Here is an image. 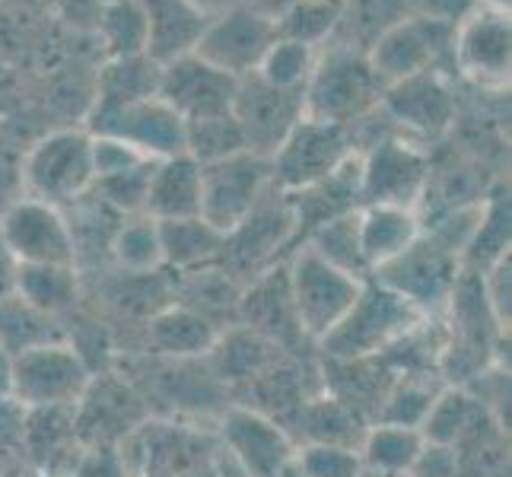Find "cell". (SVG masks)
Masks as SVG:
<instances>
[{
    "mask_svg": "<svg viewBox=\"0 0 512 477\" xmlns=\"http://www.w3.org/2000/svg\"><path fill=\"white\" fill-rule=\"evenodd\" d=\"M420 322L423 315L414 306H408L398 293L385 290L369 277L360 296L347 309V315L315 347L325 353V360L382 357L385 350H392Z\"/></svg>",
    "mask_w": 512,
    "mask_h": 477,
    "instance_id": "cell-1",
    "label": "cell"
},
{
    "mask_svg": "<svg viewBox=\"0 0 512 477\" xmlns=\"http://www.w3.org/2000/svg\"><path fill=\"white\" fill-rule=\"evenodd\" d=\"M385 83L369 67V58L360 51H331L312 67L303 86V118L328 121V125H353L369 109L382 102Z\"/></svg>",
    "mask_w": 512,
    "mask_h": 477,
    "instance_id": "cell-2",
    "label": "cell"
},
{
    "mask_svg": "<svg viewBox=\"0 0 512 477\" xmlns=\"http://www.w3.org/2000/svg\"><path fill=\"white\" fill-rule=\"evenodd\" d=\"M96 373L67 341L29 347L13 357L10 398L23 408H74Z\"/></svg>",
    "mask_w": 512,
    "mask_h": 477,
    "instance_id": "cell-3",
    "label": "cell"
},
{
    "mask_svg": "<svg viewBox=\"0 0 512 477\" xmlns=\"http://www.w3.org/2000/svg\"><path fill=\"white\" fill-rule=\"evenodd\" d=\"M23 185L29 198L51 207L80 201L93 191V137L83 131H58L39 140L23 163Z\"/></svg>",
    "mask_w": 512,
    "mask_h": 477,
    "instance_id": "cell-4",
    "label": "cell"
},
{
    "mask_svg": "<svg viewBox=\"0 0 512 477\" xmlns=\"http://www.w3.org/2000/svg\"><path fill=\"white\" fill-rule=\"evenodd\" d=\"M293 236H296V223H293L290 198H287V191H280L271 182L268 191L258 198V204L249 210V217L226 233L217 264L233 280L245 277V284H249L252 277H258L261 271H268L271 264H277L280 249H284Z\"/></svg>",
    "mask_w": 512,
    "mask_h": 477,
    "instance_id": "cell-5",
    "label": "cell"
},
{
    "mask_svg": "<svg viewBox=\"0 0 512 477\" xmlns=\"http://www.w3.org/2000/svg\"><path fill=\"white\" fill-rule=\"evenodd\" d=\"M287 277H290V296L296 306V318H299V325H303V334L312 341V347L341 322L366 284V280H357L338 268H331V264L315 255L309 245H303V249L287 261Z\"/></svg>",
    "mask_w": 512,
    "mask_h": 477,
    "instance_id": "cell-6",
    "label": "cell"
},
{
    "mask_svg": "<svg viewBox=\"0 0 512 477\" xmlns=\"http://www.w3.org/2000/svg\"><path fill=\"white\" fill-rule=\"evenodd\" d=\"M458 274H462V258L420 233V239L411 242L401 255L379 264L373 280L398 293L423 318H430L433 312L446 309Z\"/></svg>",
    "mask_w": 512,
    "mask_h": 477,
    "instance_id": "cell-7",
    "label": "cell"
},
{
    "mask_svg": "<svg viewBox=\"0 0 512 477\" xmlns=\"http://www.w3.org/2000/svg\"><path fill=\"white\" fill-rule=\"evenodd\" d=\"M74 423L86 452L118 449L140 423H147V398L128 379L96 373L74 404Z\"/></svg>",
    "mask_w": 512,
    "mask_h": 477,
    "instance_id": "cell-8",
    "label": "cell"
},
{
    "mask_svg": "<svg viewBox=\"0 0 512 477\" xmlns=\"http://www.w3.org/2000/svg\"><path fill=\"white\" fill-rule=\"evenodd\" d=\"M353 156L350 125H328V121L303 118L271 153V182L280 191L309 188L331 175L344 159Z\"/></svg>",
    "mask_w": 512,
    "mask_h": 477,
    "instance_id": "cell-9",
    "label": "cell"
},
{
    "mask_svg": "<svg viewBox=\"0 0 512 477\" xmlns=\"http://www.w3.org/2000/svg\"><path fill=\"white\" fill-rule=\"evenodd\" d=\"M271 185V159L252 150L220 163L201 166V210L198 217L226 236L236 229Z\"/></svg>",
    "mask_w": 512,
    "mask_h": 477,
    "instance_id": "cell-10",
    "label": "cell"
},
{
    "mask_svg": "<svg viewBox=\"0 0 512 477\" xmlns=\"http://www.w3.org/2000/svg\"><path fill=\"white\" fill-rule=\"evenodd\" d=\"M90 134L125 140L128 147L150 159H169L185 153V121L160 96L128 105L96 102L90 115Z\"/></svg>",
    "mask_w": 512,
    "mask_h": 477,
    "instance_id": "cell-11",
    "label": "cell"
},
{
    "mask_svg": "<svg viewBox=\"0 0 512 477\" xmlns=\"http://www.w3.org/2000/svg\"><path fill=\"white\" fill-rule=\"evenodd\" d=\"M236 90L239 80L233 74H226V70L207 64L194 51H188V55L172 58L160 70L156 96L188 125V121L229 115L236 102Z\"/></svg>",
    "mask_w": 512,
    "mask_h": 477,
    "instance_id": "cell-12",
    "label": "cell"
},
{
    "mask_svg": "<svg viewBox=\"0 0 512 477\" xmlns=\"http://www.w3.org/2000/svg\"><path fill=\"white\" fill-rule=\"evenodd\" d=\"M360 198L366 204L382 207H404L414 210L427 191L430 182V163L408 140L385 137L369 150V156H360Z\"/></svg>",
    "mask_w": 512,
    "mask_h": 477,
    "instance_id": "cell-13",
    "label": "cell"
},
{
    "mask_svg": "<svg viewBox=\"0 0 512 477\" xmlns=\"http://www.w3.org/2000/svg\"><path fill=\"white\" fill-rule=\"evenodd\" d=\"M223 452L242 468L245 477H284L293 465V439L284 423L255 408H226L220 420Z\"/></svg>",
    "mask_w": 512,
    "mask_h": 477,
    "instance_id": "cell-14",
    "label": "cell"
},
{
    "mask_svg": "<svg viewBox=\"0 0 512 477\" xmlns=\"http://www.w3.org/2000/svg\"><path fill=\"white\" fill-rule=\"evenodd\" d=\"M0 249L13 264H74L67 217L35 198H20L0 217Z\"/></svg>",
    "mask_w": 512,
    "mask_h": 477,
    "instance_id": "cell-15",
    "label": "cell"
},
{
    "mask_svg": "<svg viewBox=\"0 0 512 477\" xmlns=\"http://www.w3.org/2000/svg\"><path fill=\"white\" fill-rule=\"evenodd\" d=\"M236 325L255 331L258 338L271 341L284 353H299L303 344H312L296 318L287 264H271L268 271H261L242 287Z\"/></svg>",
    "mask_w": 512,
    "mask_h": 477,
    "instance_id": "cell-16",
    "label": "cell"
},
{
    "mask_svg": "<svg viewBox=\"0 0 512 477\" xmlns=\"http://www.w3.org/2000/svg\"><path fill=\"white\" fill-rule=\"evenodd\" d=\"M452 32V26L427 20L420 13L408 16V20H398L376 35V42L366 55L369 67L376 70V77L385 86L423 74V70H436L439 55L452 42Z\"/></svg>",
    "mask_w": 512,
    "mask_h": 477,
    "instance_id": "cell-17",
    "label": "cell"
},
{
    "mask_svg": "<svg viewBox=\"0 0 512 477\" xmlns=\"http://www.w3.org/2000/svg\"><path fill=\"white\" fill-rule=\"evenodd\" d=\"M274 39L277 35L271 16H264L255 7H236L223 20L204 26L198 42H194V55L242 80L255 74Z\"/></svg>",
    "mask_w": 512,
    "mask_h": 477,
    "instance_id": "cell-18",
    "label": "cell"
},
{
    "mask_svg": "<svg viewBox=\"0 0 512 477\" xmlns=\"http://www.w3.org/2000/svg\"><path fill=\"white\" fill-rule=\"evenodd\" d=\"M233 118L239 121L249 150L271 159V153L296 128V121H303V90H274L249 74L239 80Z\"/></svg>",
    "mask_w": 512,
    "mask_h": 477,
    "instance_id": "cell-19",
    "label": "cell"
},
{
    "mask_svg": "<svg viewBox=\"0 0 512 477\" xmlns=\"http://www.w3.org/2000/svg\"><path fill=\"white\" fill-rule=\"evenodd\" d=\"M452 51L465 77L503 86L509 80V13L481 4L452 32Z\"/></svg>",
    "mask_w": 512,
    "mask_h": 477,
    "instance_id": "cell-20",
    "label": "cell"
},
{
    "mask_svg": "<svg viewBox=\"0 0 512 477\" xmlns=\"http://www.w3.org/2000/svg\"><path fill=\"white\" fill-rule=\"evenodd\" d=\"M382 102H385V112L392 115L404 131H411L417 137H439L455 118L452 90L436 70H423V74L385 86Z\"/></svg>",
    "mask_w": 512,
    "mask_h": 477,
    "instance_id": "cell-21",
    "label": "cell"
},
{
    "mask_svg": "<svg viewBox=\"0 0 512 477\" xmlns=\"http://www.w3.org/2000/svg\"><path fill=\"white\" fill-rule=\"evenodd\" d=\"M26 455L32 477H70L83 462L74 408H29L26 411Z\"/></svg>",
    "mask_w": 512,
    "mask_h": 477,
    "instance_id": "cell-22",
    "label": "cell"
},
{
    "mask_svg": "<svg viewBox=\"0 0 512 477\" xmlns=\"http://www.w3.org/2000/svg\"><path fill=\"white\" fill-rule=\"evenodd\" d=\"M360 172H363V163H360V156L353 153L331 175H325V179H319L309 188L290 191L287 198H290V210H293L296 236H309L312 229L360 210L363 207Z\"/></svg>",
    "mask_w": 512,
    "mask_h": 477,
    "instance_id": "cell-23",
    "label": "cell"
},
{
    "mask_svg": "<svg viewBox=\"0 0 512 477\" xmlns=\"http://www.w3.org/2000/svg\"><path fill=\"white\" fill-rule=\"evenodd\" d=\"M220 341V328L182 303H166L147 318V353L160 360H201Z\"/></svg>",
    "mask_w": 512,
    "mask_h": 477,
    "instance_id": "cell-24",
    "label": "cell"
},
{
    "mask_svg": "<svg viewBox=\"0 0 512 477\" xmlns=\"http://www.w3.org/2000/svg\"><path fill=\"white\" fill-rule=\"evenodd\" d=\"M293 427H287L293 446H309V443H325V446H350L360 449L366 420L344 404L341 398H334L331 392L309 395L299 408L290 414Z\"/></svg>",
    "mask_w": 512,
    "mask_h": 477,
    "instance_id": "cell-25",
    "label": "cell"
},
{
    "mask_svg": "<svg viewBox=\"0 0 512 477\" xmlns=\"http://www.w3.org/2000/svg\"><path fill=\"white\" fill-rule=\"evenodd\" d=\"M201 210V166L188 153L156 159L144 214L153 220H185Z\"/></svg>",
    "mask_w": 512,
    "mask_h": 477,
    "instance_id": "cell-26",
    "label": "cell"
},
{
    "mask_svg": "<svg viewBox=\"0 0 512 477\" xmlns=\"http://www.w3.org/2000/svg\"><path fill=\"white\" fill-rule=\"evenodd\" d=\"M160 226V249H163V268L175 274L214 268L223 252V233L204 223L201 217L185 220H156Z\"/></svg>",
    "mask_w": 512,
    "mask_h": 477,
    "instance_id": "cell-27",
    "label": "cell"
},
{
    "mask_svg": "<svg viewBox=\"0 0 512 477\" xmlns=\"http://www.w3.org/2000/svg\"><path fill=\"white\" fill-rule=\"evenodd\" d=\"M13 293L35 312L58 318L77 303L80 271L74 264H16Z\"/></svg>",
    "mask_w": 512,
    "mask_h": 477,
    "instance_id": "cell-28",
    "label": "cell"
},
{
    "mask_svg": "<svg viewBox=\"0 0 512 477\" xmlns=\"http://www.w3.org/2000/svg\"><path fill=\"white\" fill-rule=\"evenodd\" d=\"M420 220L414 210L404 207H382V204H366L360 207V242L369 268L392 261L401 255L411 242L420 239Z\"/></svg>",
    "mask_w": 512,
    "mask_h": 477,
    "instance_id": "cell-29",
    "label": "cell"
},
{
    "mask_svg": "<svg viewBox=\"0 0 512 477\" xmlns=\"http://www.w3.org/2000/svg\"><path fill=\"white\" fill-rule=\"evenodd\" d=\"M481 417H487V411L478 404V398H474L468 388L449 385V388H443V392L436 395L420 433H423L427 443L458 449L468 436L478 433Z\"/></svg>",
    "mask_w": 512,
    "mask_h": 477,
    "instance_id": "cell-30",
    "label": "cell"
},
{
    "mask_svg": "<svg viewBox=\"0 0 512 477\" xmlns=\"http://www.w3.org/2000/svg\"><path fill=\"white\" fill-rule=\"evenodd\" d=\"M423 443H427V439L414 427L373 423V427H366L363 443H360L363 468L385 474V477H404V474H411Z\"/></svg>",
    "mask_w": 512,
    "mask_h": 477,
    "instance_id": "cell-31",
    "label": "cell"
},
{
    "mask_svg": "<svg viewBox=\"0 0 512 477\" xmlns=\"http://www.w3.org/2000/svg\"><path fill=\"white\" fill-rule=\"evenodd\" d=\"M303 245H309L315 255L331 264V268H338L350 277H357V280L373 277V268H369V261L363 255V242H360V210L312 229Z\"/></svg>",
    "mask_w": 512,
    "mask_h": 477,
    "instance_id": "cell-32",
    "label": "cell"
},
{
    "mask_svg": "<svg viewBox=\"0 0 512 477\" xmlns=\"http://www.w3.org/2000/svg\"><path fill=\"white\" fill-rule=\"evenodd\" d=\"M509 255V188L490 194V201L481 207L478 226L462 252V268L484 274L490 264Z\"/></svg>",
    "mask_w": 512,
    "mask_h": 477,
    "instance_id": "cell-33",
    "label": "cell"
},
{
    "mask_svg": "<svg viewBox=\"0 0 512 477\" xmlns=\"http://www.w3.org/2000/svg\"><path fill=\"white\" fill-rule=\"evenodd\" d=\"M347 0H296L287 10H280L274 20L277 39H290L299 45H319L344 23Z\"/></svg>",
    "mask_w": 512,
    "mask_h": 477,
    "instance_id": "cell-34",
    "label": "cell"
},
{
    "mask_svg": "<svg viewBox=\"0 0 512 477\" xmlns=\"http://www.w3.org/2000/svg\"><path fill=\"white\" fill-rule=\"evenodd\" d=\"M182 277H185L182 299H175V303L194 309L198 315H204L207 322H214L217 328L226 315L233 318V325H236L242 287L220 268V264H214V268H201V271H188Z\"/></svg>",
    "mask_w": 512,
    "mask_h": 477,
    "instance_id": "cell-35",
    "label": "cell"
},
{
    "mask_svg": "<svg viewBox=\"0 0 512 477\" xmlns=\"http://www.w3.org/2000/svg\"><path fill=\"white\" fill-rule=\"evenodd\" d=\"M64 341V334L55 328V318L35 312L16 293L0 296V347L7 353H23L29 347Z\"/></svg>",
    "mask_w": 512,
    "mask_h": 477,
    "instance_id": "cell-36",
    "label": "cell"
},
{
    "mask_svg": "<svg viewBox=\"0 0 512 477\" xmlns=\"http://www.w3.org/2000/svg\"><path fill=\"white\" fill-rule=\"evenodd\" d=\"M109 255L115 258V264L125 274H153V271H160L163 268L160 226H156V220L147 217V214L121 220Z\"/></svg>",
    "mask_w": 512,
    "mask_h": 477,
    "instance_id": "cell-37",
    "label": "cell"
},
{
    "mask_svg": "<svg viewBox=\"0 0 512 477\" xmlns=\"http://www.w3.org/2000/svg\"><path fill=\"white\" fill-rule=\"evenodd\" d=\"M245 150H249V144H245V134L239 128V121L233 118V112L217 115V118L188 121L185 125V153L198 166L220 163V159H229Z\"/></svg>",
    "mask_w": 512,
    "mask_h": 477,
    "instance_id": "cell-38",
    "label": "cell"
},
{
    "mask_svg": "<svg viewBox=\"0 0 512 477\" xmlns=\"http://www.w3.org/2000/svg\"><path fill=\"white\" fill-rule=\"evenodd\" d=\"M160 86V70L156 61L137 55V58H118L105 67L102 83H99V102L105 105H128L156 96Z\"/></svg>",
    "mask_w": 512,
    "mask_h": 477,
    "instance_id": "cell-39",
    "label": "cell"
},
{
    "mask_svg": "<svg viewBox=\"0 0 512 477\" xmlns=\"http://www.w3.org/2000/svg\"><path fill=\"white\" fill-rule=\"evenodd\" d=\"M105 42L112 58H137L150 48V10L137 0H115L105 7Z\"/></svg>",
    "mask_w": 512,
    "mask_h": 477,
    "instance_id": "cell-40",
    "label": "cell"
},
{
    "mask_svg": "<svg viewBox=\"0 0 512 477\" xmlns=\"http://www.w3.org/2000/svg\"><path fill=\"white\" fill-rule=\"evenodd\" d=\"M436 395L439 392L430 388V382H420L417 376H395L392 388H388L379 404L376 423H395V427L420 430L433 408Z\"/></svg>",
    "mask_w": 512,
    "mask_h": 477,
    "instance_id": "cell-41",
    "label": "cell"
},
{
    "mask_svg": "<svg viewBox=\"0 0 512 477\" xmlns=\"http://www.w3.org/2000/svg\"><path fill=\"white\" fill-rule=\"evenodd\" d=\"M312 67H315V58H312L309 45H299L290 39H274L271 48L264 51L255 77L274 86V90H303Z\"/></svg>",
    "mask_w": 512,
    "mask_h": 477,
    "instance_id": "cell-42",
    "label": "cell"
},
{
    "mask_svg": "<svg viewBox=\"0 0 512 477\" xmlns=\"http://www.w3.org/2000/svg\"><path fill=\"white\" fill-rule=\"evenodd\" d=\"M290 468L296 471V477H363L366 471L360 449L325 443L296 446Z\"/></svg>",
    "mask_w": 512,
    "mask_h": 477,
    "instance_id": "cell-43",
    "label": "cell"
},
{
    "mask_svg": "<svg viewBox=\"0 0 512 477\" xmlns=\"http://www.w3.org/2000/svg\"><path fill=\"white\" fill-rule=\"evenodd\" d=\"M0 477H32L26 455V408L20 401H0Z\"/></svg>",
    "mask_w": 512,
    "mask_h": 477,
    "instance_id": "cell-44",
    "label": "cell"
},
{
    "mask_svg": "<svg viewBox=\"0 0 512 477\" xmlns=\"http://www.w3.org/2000/svg\"><path fill=\"white\" fill-rule=\"evenodd\" d=\"M144 163H153V159L144 156V153H137L134 147H128L125 140L93 137V172H96V182L99 179H112V175H121V172H131V169L144 166Z\"/></svg>",
    "mask_w": 512,
    "mask_h": 477,
    "instance_id": "cell-45",
    "label": "cell"
},
{
    "mask_svg": "<svg viewBox=\"0 0 512 477\" xmlns=\"http://www.w3.org/2000/svg\"><path fill=\"white\" fill-rule=\"evenodd\" d=\"M411 477H458V449L423 443L411 468Z\"/></svg>",
    "mask_w": 512,
    "mask_h": 477,
    "instance_id": "cell-46",
    "label": "cell"
},
{
    "mask_svg": "<svg viewBox=\"0 0 512 477\" xmlns=\"http://www.w3.org/2000/svg\"><path fill=\"white\" fill-rule=\"evenodd\" d=\"M70 477H134V474L121 462L118 449H96L83 455V462Z\"/></svg>",
    "mask_w": 512,
    "mask_h": 477,
    "instance_id": "cell-47",
    "label": "cell"
},
{
    "mask_svg": "<svg viewBox=\"0 0 512 477\" xmlns=\"http://www.w3.org/2000/svg\"><path fill=\"white\" fill-rule=\"evenodd\" d=\"M417 4H420V16H427V20H436V23H446V26L455 29L468 13L478 10L484 0H417Z\"/></svg>",
    "mask_w": 512,
    "mask_h": 477,
    "instance_id": "cell-48",
    "label": "cell"
},
{
    "mask_svg": "<svg viewBox=\"0 0 512 477\" xmlns=\"http://www.w3.org/2000/svg\"><path fill=\"white\" fill-rule=\"evenodd\" d=\"M20 185H23V175L0 163V217H4L16 201H20Z\"/></svg>",
    "mask_w": 512,
    "mask_h": 477,
    "instance_id": "cell-49",
    "label": "cell"
},
{
    "mask_svg": "<svg viewBox=\"0 0 512 477\" xmlns=\"http://www.w3.org/2000/svg\"><path fill=\"white\" fill-rule=\"evenodd\" d=\"M10 376H13V353L0 347V401L10 398Z\"/></svg>",
    "mask_w": 512,
    "mask_h": 477,
    "instance_id": "cell-50",
    "label": "cell"
},
{
    "mask_svg": "<svg viewBox=\"0 0 512 477\" xmlns=\"http://www.w3.org/2000/svg\"><path fill=\"white\" fill-rule=\"evenodd\" d=\"M290 4H296V0H255V10H261L264 16H277L280 10H287Z\"/></svg>",
    "mask_w": 512,
    "mask_h": 477,
    "instance_id": "cell-51",
    "label": "cell"
}]
</instances>
